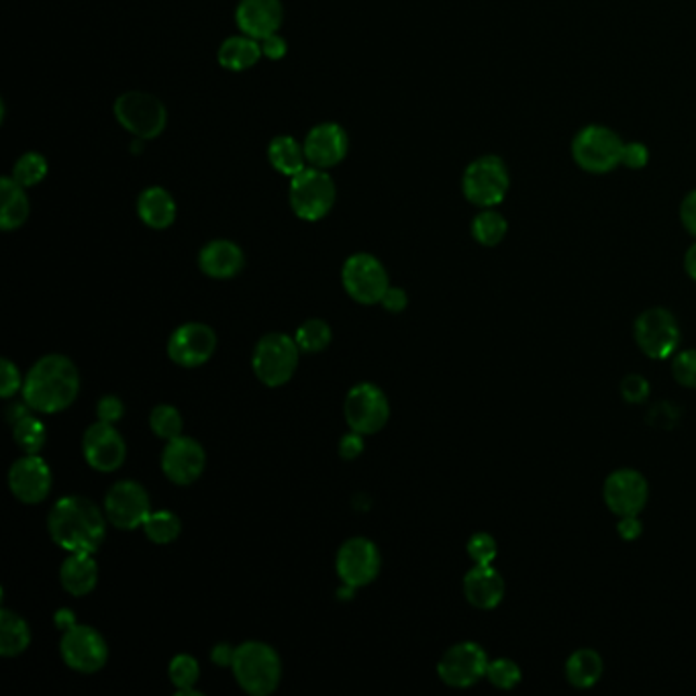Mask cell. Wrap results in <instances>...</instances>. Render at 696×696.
I'll return each instance as SVG.
<instances>
[{"instance_id": "7c38bea8", "label": "cell", "mask_w": 696, "mask_h": 696, "mask_svg": "<svg viewBox=\"0 0 696 696\" xmlns=\"http://www.w3.org/2000/svg\"><path fill=\"white\" fill-rule=\"evenodd\" d=\"M60 654L68 668L83 674L99 672L109 660V647L104 637L97 629L88 625H74L64 631Z\"/></svg>"}, {"instance_id": "f6af8a7d", "label": "cell", "mask_w": 696, "mask_h": 696, "mask_svg": "<svg viewBox=\"0 0 696 696\" xmlns=\"http://www.w3.org/2000/svg\"><path fill=\"white\" fill-rule=\"evenodd\" d=\"M123 413H125V407H123L119 396H113V394L102 396L99 405H97L99 421H104V423H117V421H121Z\"/></svg>"}, {"instance_id": "7dc6e473", "label": "cell", "mask_w": 696, "mask_h": 696, "mask_svg": "<svg viewBox=\"0 0 696 696\" xmlns=\"http://www.w3.org/2000/svg\"><path fill=\"white\" fill-rule=\"evenodd\" d=\"M262 46V53L268 58V60H282L287 55V41L280 37L278 34L268 35L260 41Z\"/></svg>"}, {"instance_id": "74e56055", "label": "cell", "mask_w": 696, "mask_h": 696, "mask_svg": "<svg viewBox=\"0 0 696 696\" xmlns=\"http://www.w3.org/2000/svg\"><path fill=\"white\" fill-rule=\"evenodd\" d=\"M48 176V160L41 153L29 152L21 155L13 168V178L21 187L39 185Z\"/></svg>"}, {"instance_id": "52a82bcc", "label": "cell", "mask_w": 696, "mask_h": 696, "mask_svg": "<svg viewBox=\"0 0 696 696\" xmlns=\"http://www.w3.org/2000/svg\"><path fill=\"white\" fill-rule=\"evenodd\" d=\"M509 180V170L498 155H482L464 172L461 190L464 197L476 206L493 208L505 201Z\"/></svg>"}, {"instance_id": "c3c4849f", "label": "cell", "mask_w": 696, "mask_h": 696, "mask_svg": "<svg viewBox=\"0 0 696 696\" xmlns=\"http://www.w3.org/2000/svg\"><path fill=\"white\" fill-rule=\"evenodd\" d=\"M364 452V440H362V433H347L343 435L340 442V456L343 459H354Z\"/></svg>"}, {"instance_id": "f35d334b", "label": "cell", "mask_w": 696, "mask_h": 696, "mask_svg": "<svg viewBox=\"0 0 696 696\" xmlns=\"http://www.w3.org/2000/svg\"><path fill=\"white\" fill-rule=\"evenodd\" d=\"M486 679L491 680V684L496 688L510 691L521 682L523 674H521V668L509 658H498V660L489 662Z\"/></svg>"}, {"instance_id": "f546056e", "label": "cell", "mask_w": 696, "mask_h": 696, "mask_svg": "<svg viewBox=\"0 0 696 696\" xmlns=\"http://www.w3.org/2000/svg\"><path fill=\"white\" fill-rule=\"evenodd\" d=\"M268 160L274 166V170L284 174V176H296L305 170L306 153L305 145H301L294 137L278 136L274 137L270 148H268Z\"/></svg>"}, {"instance_id": "4fadbf2b", "label": "cell", "mask_w": 696, "mask_h": 696, "mask_svg": "<svg viewBox=\"0 0 696 696\" xmlns=\"http://www.w3.org/2000/svg\"><path fill=\"white\" fill-rule=\"evenodd\" d=\"M104 512L106 519L117 527L131 531L137 527H143L145 519L150 517V494L134 480H121L104 498Z\"/></svg>"}, {"instance_id": "ac0fdd59", "label": "cell", "mask_w": 696, "mask_h": 696, "mask_svg": "<svg viewBox=\"0 0 696 696\" xmlns=\"http://www.w3.org/2000/svg\"><path fill=\"white\" fill-rule=\"evenodd\" d=\"M9 486L17 501L39 505L51 493V470L48 461L37 454H27L11 466Z\"/></svg>"}, {"instance_id": "d590c367", "label": "cell", "mask_w": 696, "mask_h": 696, "mask_svg": "<svg viewBox=\"0 0 696 696\" xmlns=\"http://www.w3.org/2000/svg\"><path fill=\"white\" fill-rule=\"evenodd\" d=\"M294 340L299 343L301 352L319 354L331 343V327L321 319H308L299 327Z\"/></svg>"}, {"instance_id": "6da1fadb", "label": "cell", "mask_w": 696, "mask_h": 696, "mask_svg": "<svg viewBox=\"0 0 696 696\" xmlns=\"http://www.w3.org/2000/svg\"><path fill=\"white\" fill-rule=\"evenodd\" d=\"M48 529L53 544L69 554H97L106 535V521L92 501L64 496L51 507Z\"/></svg>"}, {"instance_id": "d4e9b609", "label": "cell", "mask_w": 696, "mask_h": 696, "mask_svg": "<svg viewBox=\"0 0 696 696\" xmlns=\"http://www.w3.org/2000/svg\"><path fill=\"white\" fill-rule=\"evenodd\" d=\"M60 582L72 596H85L99 582V566L92 554H69L60 568Z\"/></svg>"}, {"instance_id": "9a60e30c", "label": "cell", "mask_w": 696, "mask_h": 696, "mask_svg": "<svg viewBox=\"0 0 696 696\" xmlns=\"http://www.w3.org/2000/svg\"><path fill=\"white\" fill-rule=\"evenodd\" d=\"M380 566H382L380 552L366 537L347 540L345 544L341 545L338 560H336L341 582L347 586H354V589L368 586L370 582H374L380 572Z\"/></svg>"}, {"instance_id": "603a6c76", "label": "cell", "mask_w": 696, "mask_h": 696, "mask_svg": "<svg viewBox=\"0 0 696 696\" xmlns=\"http://www.w3.org/2000/svg\"><path fill=\"white\" fill-rule=\"evenodd\" d=\"M464 595L476 609L491 611L505 598V580L494 570L493 564L474 566L464 578Z\"/></svg>"}, {"instance_id": "d6a6232c", "label": "cell", "mask_w": 696, "mask_h": 696, "mask_svg": "<svg viewBox=\"0 0 696 696\" xmlns=\"http://www.w3.org/2000/svg\"><path fill=\"white\" fill-rule=\"evenodd\" d=\"M13 440L25 454H39L48 442L46 425L31 413H27L17 423H13Z\"/></svg>"}, {"instance_id": "11a10c76", "label": "cell", "mask_w": 696, "mask_h": 696, "mask_svg": "<svg viewBox=\"0 0 696 696\" xmlns=\"http://www.w3.org/2000/svg\"><path fill=\"white\" fill-rule=\"evenodd\" d=\"M684 268H686V274L696 280V243H693L688 248V252L684 255Z\"/></svg>"}, {"instance_id": "4dcf8cb0", "label": "cell", "mask_w": 696, "mask_h": 696, "mask_svg": "<svg viewBox=\"0 0 696 696\" xmlns=\"http://www.w3.org/2000/svg\"><path fill=\"white\" fill-rule=\"evenodd\" d=\"M603 676V658L595 649H577L566 662V679L577 688H591Z\"/></svg>"}, {"instance_id": "5b68a950", "label": "cell", "mask_w": 696, "mask_h": 696, "mask_svg": "<svg viewBox=\"0 0 696 696\" xmlns=\"http://www.w3.org/2000/svg\"><path fill=\"white\" fill-rule=\"evenodd\" d=\"M623 141L609 127L589 125L572 141V157L578 168L591 174H607L621 164Z\"/></svg>"}, {"instance_id": "60d3db41", "label": "cell", "mask_w": 696, "mask_h": 696, "mask_svg": "<svg viewBox=\"0 0 696 696\" xmlns=\"http://www.w3.org/2000/svg\"><path fill=\"white\" fill-rule=\"evenodd\" d=\"M672 376L682 387L696 389V350H686L674 356Z\"/></svg>"}, {"instance_id": "f1b7e54d", "label": "cell", "mask_w": 696, "mask_h": 696, "mask_svg": "<svg viewBox=\"0 0 696 696\" xmlns=\"http://www.w3.org/2000/svg\"><path fill=\"white\" fill-rule=\"evenodd\" d=\"M31 644V629L17 612L2 609L0 611V656L15 658L21 656Z\"/></svg>"}, {"instance_id": "9c48e42d", "label": "cell", "mask_w": 696, "mask_h": 696, "mask_svg": "<svg viewBox=\"0 0 696 696\" xmlns=\"http://www.w3.org/2000/svg\"><path fill=\"white\" fill-rule=\"evenodd\" d=\"M115 117L137 139H155L164 129L168 113L166 106L152 94L127 92L115 102Z\"/></svg>"}, {"instance_id": "484cf974", "label": "cell", "mask_w": 696, "mask_h": 696, "mask_svg": "<svg viewBox=\"0 0 696 696\" xmlns=\"http://www.w3.org/2000/svg\"><path fill=\"white\" fill-rule=\"evenodd\" d=\"M139 219L152 229H168L176 219V203L170 192L164 188L152 187L143 190L137 201Z\"/></svg>"}, {"instance_id": "4316f807", "label": "cell", "mask_w": 696, "mask_h": 696, "mask_svg": "<svg viewBox=\"0 0 696 696\" xmlns=\"http://www.w3.org/2000/svg\"><path fill=\"white\" fill-rule=\"evenodd\" d=\"M0 197H2V206H0V227L4 231L18 229L29 217V199L25 194V187H21L17 180L2 178L0 182Z\"/></svg>"}, {"instance_id": "7a4b0ae2", "label": "cell", "mask_w": 696, "mask_h": 696, "mask_svg": "<svg viewBox=\"0 0 696 696\" xmlns=\"http://www.w3.org/2000/svg\"><path fill=\"white\" fill-rule=\"evenodd\" d=\"M80 392V374L74 362L60 354L41 357L23 382V401L37 413H60L68 408Z\"/></svg>"}, {"instance_id": "cb8c5ba5", "label": "cell", "mask_w": 696, "mask_h": 696, "mask_svg": "<svg viewBox=\"0 0 696 696\" xmlns=\"http://www.w3.org/2000/svg\"><path fill=\"white\" fill-rule=\"evenodd\" d=\"M199 266L206 276L227 280L238 276L245 266V255L238 243L229 239H215L206 243L199 254Z\"/></svg>"}, {"instance_id": "7bdbcfd3", "label": "cell", "mask_w": 696, "mask_h": 696, "mask_svg": "<svg viewBox=\"0 0 696 696\" xmlns=\"http://www.w3.org/2000/svg\"><path fill=\"white\" fill-rule=\"evenodd\" d=\"M621 394L631 405H640L649 396V382L640 374H629L621 382Z\"/></svg>"}, {"instance_id": "d6986e66", "label": "cell", "mask_w": 696, "mask_h": 696, "mask_svg": "<svg viewBox=\"0 0 696 696\" xmlns=\"http://www.w3.org/2000/svg\"><path fill=\"white\" fill-rule=\"evenodd\" d=\"M603 496L617 517L640 515L647 503V480L631 468L617 470L605 480Z\"/></svg>"}, {"instance_id": "8fae6325", "label": "cell", "mask_w": 696, "mask_h": 696, "mask_svg": "<svg viewBox=\"0 0 696 696\" xmlns=\"http://www.w3.org/2000/svg\"><path fill=\"white\" fill-rule=\"evenodd\" d=\"M635 341L651 359L674 356L680 345V329L674 315L666 308H649L635 321Z\"/></svg>"}, {"instance_id": "8d00e7d4", "label": "cell", "mask_w": 696, "mask_h": 696, "mask_svg": "<svg viewBox=\"0 0 696 696\" xmlns=\"http://www.w3.org/2000/svg\"><path fill=\"white\" fill-rule=\"evenodd\" d=\"M150 427L160 440L170 442V440L182 435L185 423H182V415L178 408L172 407V405H157L150 415Z\"/></svg>"}, {"instance_id": "1f68e13d", "label": "cell", "mask_w": 696, "mask_h": 696, "mask_svg": "<svg viewBox=\"0 0 696 696\" xmlns=\"http://www.w3.org/2000/svg\"><path fill=\"white\" fill-rule=\"evenodd\" d=\"M507 231H509V223L493 208H484L472 222V236L480 245H486V248L498 245L507 236Z\"/></svg>"}, {"instance_id": "7402d4cb", "label": "cell", "mask_w": 696, "mask_h": 696, "mask_svg": "<svg viewBox=\"0 0 696 696\" xmlns=\"http://www.w3.org/2000/svg\"><path fill=\"white\" fill-rule=\"evenodd\" d=\"M282 2L280 0H241L238 7L239 29L257 41L274 35L282 25Z\"/></svg>"}, {"instance_id": "277c9868", "label": "cell", "mask_w": 696, "mask_h": 696, "mask_svg": "<svg viewBox=\"0 0 696 696\" xmlns=\"http://www.w3.org/2000/svg\"><path fill=\"white\" fill-rule=\"evenodd\" d=\"M301 347L287 333H268L255 345L252 366L262 384L278 389L284 387L296 372Z\"/></svg>"}, {"instance_id": "f5cc1de1", "label": "cell", "mask_w": 696, "mask_h": 696, "mask_svg": "<svg viewBox=\"0 0 696 696\" xmlns=\"http://www.w3.org/2000/svg\"><path fill=\"white\" fill-rule=\"evenodd\" d=\"M74 625H76V617L69 609H60V611L55 612V628L60 629V631H68Z\"/></svg>"}, {"instance_id": "ba28073f", "label": "cell", "mask_w": 696, "mask_h": 696, "mask_svg": "<svg viewBox=\"0 0 696 696\" xmlns=\"http://www.w3.org/2000/svg\"><path fill=\"white\" fill-rule=\"evenodd\" d=\"M343 415L352 431L362 435H374L391 417V405L387 394L376 384L362 382L347 392L343 403Z\"/></svg>"}, {"instance_id": "f907efd6", "label": "cell", "mask_w": 696, "mask_h": 696, "mask_svg": "<svg viewBox=\"0 0 696 696\" xmlns=\"http://www.w3.org/2000/svg\"><path fill=\"white\" fill-rule=\"evenodd\" d=\"M617 531H619V535H621L625 542H633V540H637V537L642 535L644 526H642V521H640L637 515H629V517H621V521H619V526H617Z\"/></svg>"}, {"instance_id": "ee69618b", "label": "cell", "mask_w": 696, "mask_h": 696, "mask_svg": "<svg viewBox=\"0 0 696 696\" xmlns=\"http://www.w3.org/2000/svg\"><path fill=\"white\" fill-rule=\"evenodd\" d=\"M649 162V152L646 145L640 141H629L623 145V155H621V164L628 166L629 170H642L646 168Z\"/></svg>"}, {"instance_id": "e0dca14e", "label": "cell", "mask_w": 696, "mask_h": 696, "mask_svg": "<svg viewBox=\"0 0 696 696\" xmlns=\"http://www.w3.org/2000/svg\"><path fill=\"white\" fill-rule=\"evenodd\" d=\"M83 452L86 461L97 472H115L119 470L127 456V447L119 431L113 423L90 425L83 440Z\"/></svg>"}, {"instance_id": "db71d44e", "label": "cell", "mask_w": 696, "mask_h": 696, "mask_svg": "<svg viewBox=\"0 0 696 696\" xmlns=\"http://www.w3.org/2000/svg\"><path fill=\"white\" fill-rule=\"evenodd\" d=\"M29 408L31 407H29L27 403H25V405H21V403H17V405H11L9 410H7V421L11 425L17 423L21 417H25V415L29 413Z\"/></svg>"}, {"instance_id": "2e32d148", "label": "cell", "mask_w": 696, "mask_h": 696, "mask_svg": "<svg viewBox=\"0 0 696 696\" xmlns=\"http://www.w3.org/2000/svg\"><path fill=\"white\" fill-rule=\"evenodd\" d=\"M217 350L215 331L204 324L178 327L168 341V356L182 368H197L206 364Z\"/></svg>"}, {"instance_id": "816d5d0a", "label": "cell", "mask_w": 696, "mask_h": 696, "mask_svg": "<svg viewBox=\"0 0 696 696\" xmlns=\"http://www.w3.org/2000/svg\"><path fill=\"white\" fill-rule=\"evenodd\" d=\"M233 656H236V647H231L229 644H219V646L213 647V651H211V660L217 666H222V668L231 666Z\"/></svg>"}, {"instance_id": "5bb4252c", "label": "cell", "mask_w": 696, "mask_h": 696, "mask_svg": "<svg viewBox=\"0 0 696 696\" xmlns=\"http://www.w3.org/2000/svg\"><path fill=\"white\" fill-rule=\"evenodd\" d=\"M489 662L491 660L482 647L474 642H461L443 654L438 663V674L447 686L468 688L486 676Z\"/></svg>"}, {"instance_id": "30bf717a", "label": "cell", "mask_w": 696, "mask_h": 696, "mask_svg": "<svg viewBox=\"0 0 696 696\" xmlns=\"http://www.w3.org/2000/svg\"><path fill=\"white\" fill-rule=\"evenodd\" d=\"M343 289L359 305H376L389 290V274L380 260L370 254H356L347 257L341 270Z\"/></svg>"}, {"instance_id": "bcb514c9", "label": "cell", "mask_w": 696, "mask_h": 696, "mask_svg": "<svg viewBox=\"0 0 696 696\" xmlns=\"http://www.w3.org/2000/svg\"><path fill=\"white\" fill-rule=\"evenodd\" d=\"M680 219H682V225L684 229L695 236L696 238V190L688 192L686 199L682 201V206H680Z\"/></svg>"}, {"instance_id": "8992f818", "label": "cell", "mask_w": 696, "mask_h": 696, "mask_svg": "<svg viewBox=\"0 0 696 696\" xmlns=\"http://www.w3.org/2000/svg\"><path fill=\"white\" fill-rule=\"evenodd\" d=\"M290 206L305 222H321L336 204V185L321 168H305L290 180Z\"/></svg>"}, {"instance_id": "83f0119b", "label": "cell", "mask_w": 696, "mask_h": 696, "mask_svg": "<svg viewBox=\"0 0 696 696\" xmlns=\"http://www.w3.org/2000/svg\"><path fill=\"white\" fill-rule=\"evenodd\" d=\"M260 41L250 35H239L225 39L219 48V64L231 72H243L252 68L262 58Z\"/></svg>"}, {"instance_id": "3957f363", "label": "cell", "mask_w": 696, "mask_h": 696, "mask_svg": "<svg viewBox=\"0 0 696 696\" xmlns=\"http://www.w3.org/2000/svg\"><path fill=\"white\" fill-rule=\"evenodd\" d=\"M231 670L239 686L252 696L273 695L282 679L280 656L262 642H245L236 647Z\"/></svg>"}, {"instance_id": "ab89813d", "label": "cell", "mask_w": 696, "mask_h": 696, "mask_svg": "<svg viewBox=\"0 0 696 696\" xmlns=\"http://www.w3.org/2000/svg\"><path fill=\"white\" fill-rule=\"evenodd\" d=\"M496 552H498L496 542L489 533H474L468 540V556L472 558L476 566H491L496 558Z\"/></svg>"}, {"instance_id": "ffe728a7", "label": "cell", "mask_w": 696, "mask_h": 696, "mask_svg": "<svg viewBox=\"0 0 696 696\" xmlns=\"http://www.w3.org/2000/svg\"><path fill=\"white\" fill-rule=\"evenodd\" d=\"M204 464L206 456L203 445L185 435L170 440L162 454V470L178 486H188L199 480V476L203 474Z\"/></svg>"}, {"instance_id": "44dd1931", "label": "cell", "mask_w": 696, "mask_h": 696, "mask_svg": "<svg viewBox=\"0 0 696 696\" xmlns=\"http://www.w3.org/2000/svg\"><path fill=\"white\" fill-rule=\"evenodd\" d=\"M347 136L338 123H321L308 131L305 139L306 160L315 168H333L347 153Z\"/></svg>"}, {"instance_id": "b9f144b4", "label": "cell", "mask_w": 696, "mask_h": 696, "mask_svg": "<svg viewBox=\"0 0 696 696\" xmlns=\"http://www.w3.org/2000/svg\"><path fill=\"white\" fill-rule=\"evenodd\" d=\"M21 389H23V382H21V374H18L17 366L11 359L2 357L0 359V396L2 398H11Z\"/></svg>"}, {"instance_id": "e575fe53", "label": "cell", "mask_w": 696, "mask_h": 696, "mask_svg": "<svg viewBox=\"0 0 696 696\" xmlns=\"http://www.w3.org/2000/svg\"><path fill=\"white\" fill-rule=\"evenodd\" d=\"M168 674H170L172 684L178 688V695L201 696V693H194V684L199 682L201 668L192 656L188 654L176 656L170 662Z\"/></svg>"}, {"instance_id": "836d02e7", "label": "cell", "mask_w": 696, "mask_h": 696, "mask_svg": "<svg viewBox=\"0 0 696 696\" xmlns=\"http://www.w3.org/2000/svg\"><path fill=\"white\" fill-rule=\"evenodd\" d=\"M143 531L153 544L166 545L178 540L182 523L172 510H157V512H150V517L143 523Z\"/></svg>"}, {"instance_id": "681fc988", "label": "cell", "mask_w": 696, "mask_h": 696, "mask_svg": "<svg viewBox=\"0 0 696 696\" xmlns=\"http://www.w3.org/2000/svg\"><path fill=\"white\" fill-rule=\"evenodd\" d=\"M380 303L384 305L387 311H391V313H401V311H405L408 305L407 292L403 289H396V287H389V290L384 292V296H382Z\"/></svg>"}]
</instances>
